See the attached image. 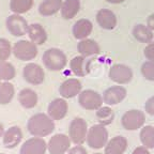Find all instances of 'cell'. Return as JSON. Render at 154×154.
<instances>
[{
    "instance_id": "obj_41",
    "label": "cell",
    "mask_w": 154,
    "mask_h": 154,
    "mask_svg": "<svg viewBox=\"0 0 154 154\" xmlns=\"http://www.w3.org/2000/svg\"><path fill=\"white\" fill-rule=\"evenodd\" d=\"M93 154H105V153H100V152H97V153H93Z\"/></svg>"
},
{
    "instance_id": "obj_35",
    "label": "cell",
    "mask_w": 154,
    "mask_h": 154,
    "mask_svg": "<svg viewBox=\"0 0 154 154\" xmlns=\"http://www.w3.org/2000/svg\"><path fill=\"white\" fill-rule=\"evenodd\" d=\"M144 110L148 115L154 116V95L147 100V102L144 104Z\"/></svg>"
},
{
    "instance_id": "obj_40",
    "label": "cell",
    "mask_w": 154,
    "mask_h": 154,
    "mask_svg": "<svg viewBox=\"0 0 154 154\" xmlns=\"http://www.w3.org/2000/svg\"><path fill=\"white\" fill-rule=\"evenodd\" d=\"M5 126H3L2 123H0V138H2L3 134H5Z\"/></svg>"
},
{
    "instance_id": "obj_9",
    "label": "cell",
    "mask_w": 154,
    "mask_h": 154,
    "mask_svg": "<svg viewBox=\"0 0 154 154\" xmlns=\"http://www.w3.org/2000/svg\"><path fill=\"white\" fill-rule=\"evenodd\" d=\"M23 77L29 85L38 86L45 80V72L40 64L31 62L23 67Z\"/></svg>"
},
{
    "instance_id": "obj_25",
    "label": "cell",
    "mask_w": 154,
    "mask_h": 154,
    "mask_svg": "<svg viewBox=\"0 0 154 154\" xmlns=\"http://www.w3.org/2000/svg\"><path fill=\"white\" fill-rule=\"evenodd\" d=\"M80 11V0H63L60 13L64 19L69 20L76 16Z\"/></svg>"
},
{
    "instance_id": "obj_26",
    "label": "cell",
    "mask_w": 154,
    "mask_h": 154,
    "mask_svg": "<svg viewBox=\"0 0 154 154\" xmlns=\"http://www.w3.org/2000/svg\"><path fill=\"white\" fill-rule=\"evenodd\" d=\"M132 34L135 40L140 43H151L153 40V31L146 25L138 24L134 26Z\"/></svg>"
},
{
    "instance_id": "obj_31",
    "label": "cell",
    "mask_w": 154,
    "mask_h": 154,
    "mask_svg": "<svg viewBox=\"0 0 154 154\" xmlns=\"http://www.w3.org/2000/svg\"><path fill=\"white\" fill-rule=\"evenodd\" d=\"M16 75L15 66L7 60L0 61V79L1 82H10Z\"/></svg>"
},
{
    "instance_id": "obj_10",
    "label": "cell",
    "mask_w": 154,
    "mask_h": 154,
    "mask_svg": "<svg viewBox=\"0 0 154 154\" xmlns=\"http://www.w3.org/2000/svg\"><path fill=\"white\" fill-rule=\"evenodd\" d=\"M70 137L63 133L55 134L47 142V151L51 154H66L71 148Z\"/></svg>"
},
{
    "instance_id": "obj_43",
    "label": "cell",
    "mask_w": 154,
    "mask_h": 154,
    "mask_svg": "<svg viewBox=\"0 0 154 154\" xmlns=\"http://www.w3.org/2000/svg\"><path fill=\"white\" fill-rule=\"evenodd\" d=\"M0 82H1V79H0Z\"/></svg>"
},
{
    "instance_id": "obj_5",
    "label": "cell",
    "mask_w": 154,
    "mask_h": 154,
    "mask_svg": "<svg viewBox=\"0 0 154 154\" xmlns=\"http://www.w3.org/2000/svg\"><path fill=\"white\" fill-rule=\"evenodd\" d=\"M88 124L86 120L82 118H74L69 126V137L71 141L77 146H82L86 142L87 135H88Z\"/></svg>"
},
{
    "instance_id": "obj_21",
    "label": "cell",
    "mask_w": 154,
    "mask_h": 154,
    "mask_svg": "<svg viewBox=\"0 0 154 154\" xmlns=\"http://www.w3.org/2000/svg\"><path fill=\"white\" fill-rule=\"evenodd\" d=\"M27 35L29 36V40L35 45H43L47 41V32L45 28L38 23L29 24Z\"/></svg>"
},
{
    "instance_id": "obj_34",
    "label": "cell",
    "mask_w": 154,
    "mask_h": 154,
    "mask_svg": "<svg viewBox=\"0 0 154 154\" xmlns=\"http://www.w3.org/2000/svg\"><path fill=\"white\" fill-rule=\"evenodd\" d=\"M143 55L149 61H154V42H151L146 46L143 51Z\"/></svg>"
},
{
    "instance_id": "obj_4",
    "label": "cell",
    "mask_w": 154,
    "mask_h": 154,
    "mask_svg": "<svg viewBox=\"0 0 154 154\" xmlns=\"http://www.w3.org/2000/svg\"><path fill=\"white\" fill-rule=\"evenodd\" d=\"M13 55L20 61L33 60L38 56V45L30 40H19L13 45Z\"/></svg>"
},
{
    "instance_id": "obj_13",
    "label": "cell",
    "mask_w": 154,
    "mask_h": 154,
    "mask_svg": "<svg viewBox=\"0 0 154 154\" xmlns=\"http://www.w3.org/2000/svg\"><path fill=\"white\" fill-rule=\"evenodd\" d=\"M24 137L22 128L18 125H13L8 130H5V134L2 136V144L5 149L12 150L15 149L17 146L20 144Z\"/></svg>"
},
{
    "instance_id": "obj_42",
    "label": "cell",
    "mask_w": 154,
    "mask_h": 154,
    "mask_svg": "<svg viewBox=\"0 0 154 154\" xmlns=\"http://www.w3.org/2000/svg\"><path fill=\"white\" fill-rule=\"evenodd\" d=\"M0 154H5V153H0Z\"/></svg>"
},
{
    "instance_id": "obj_7",
    "label": "cell",
    "mask_w": 154,
    "mask_h": 154,
    "mask_svg": "<svg viewBox=\"0 0 154 154\" xmlns=\"http://www.w3.org/2000/svg\"><path fill=\"white\" fill-rule=\"evenodd\" d=\"M146 122L144 112L138 109L128 110L121 118V124L126 131H137L141 128Z\"/></svg>"
},
{
    "instance_id": "obj_2",
    "label": "cell",
    "mask_w": 154,
    "mask_h": 154,
    "mask_svg": "<svg viewBox=\"0 0 154 154\" xmlns=\"http://www.w3.org/2000/svg\"><path fill=\"white\" fill-rule=\"evenodd\" d=\"M44 66L51 72L62 71L67 64V57L64 51L59 48H48L42 56Z\"/></svg>"
},
{
    "instance_id": "obj_32",
    "label": "cell",
    "mask_w": 154,
    "mask_h": 154,
    "mask_svg": "<svg viewBox=\"0 0 154 154\" xmlns=\"http://www.w3.org/2000/svg\"><path fill=\"white\" fill-rule=\"evenodd\" d=\"M13 46L11 45L9 40L5 38H0V61L8 60L13 54Z\"/></svg>"
},
{
    "instance_id": "obj_28",
    "label": "cell",
    "mask_w": 154,
    "mask_h": 154,
    "mask_svg": "<svg viewBox=\"0 0 154 154\" xmlns=\"http://www.w3.org/2000/svg\"><path fill=\"white\" fill-rule=\"evenodd\" d=\"M95 116L100 124L104 126L110 125L115 120V111L109 106H101L99 109H96Z\"/></svg>"
},
{
    "instance_id": "obj_33",
    "label": "cell",
    "mask_w": 154,
    "mask_h": 154,
    "mask_svg": "<svg viewBox=\"0 0 154 154\" xmlns=\"http://www.w3.org/2000/svg\"><path fill=\"white\" fill-rule=\"evenodd\" d=\"M142 76L149 82H154V61H146L141 65Z\"/></svg>"
},
{
    "instance_id": "obj_3",
    "label": "cell",
    "mask_w": 154,
    "mask_h": 154,
    "mask_svg": "<svg viewBox=\"0 0 154 154\" xmlns=\"http://www.w3.org/2000/svg\"><path fill=\"white\" fill-rule=\"evenodd\" d=\"M108 131L107 128L102 124H94L88 130V135H87V144L91 149L99 150L102 149L108 142Z\"/></svg>"
},
{
    "instance_id": "obj_36",
    "label": "cell",
    "mask_w": 154,
    "mask_h": 154,
    "mask_svg": "<svg viewBox=\"0 0 154 154\" xmlns=\"http://www.w3.org/2000/svg\"><path fill=\"white\" fill-rule=\"evenodd\" d=\"M66 154H88L86 148H84L82 146H77L75 144V147L70 148V150L66 152Z\"/></svg>"
},
{
    "instance_id": "obj_18",
    "label": "cell",
    "mask_w": 154,
    "mask_h": 154,
    "mask_svg": "<svg viewBox=\"0 0 154 154\" xmlns=\"http://www.w3.org/2000/svg\"><path fill=\"white\" fill-rule=\"evenodd\" d=\"M128 142L124 136H115L108 140L104 148L105 154H124L128 149Z\"/></svg>"
},
{
    "instance_id": "obj_16",
    "label": "cell",
    "mask_w": 154,
    "mask_h": 154,
    "mask_svg": "<svg viewBox=\"0 0 154 154\" xmlns=\"http://www.w3.org/2000/svg\"><path fill=\"white\" fill-rule=\"evenodd\" d=\"M126 94H128V91H126L124 87H122L121 85L113 86L104 91L103 101L108 106L118 105L119 103H121L126 97Z\"/></svg>"
},
{
    "instance_id": "obj_6",
    "label": "cell",
    "mask_w": 154,
    "mask_h": 154,
    "mask_svg": "<svg viewBox=\"0 0 154 154\" xmlns=\"http://www.w3.org/2000/svg\"><path fill=\"white\" fill-rule=\"evenodd\" d=\"M103 96L92 89L82 90L78 94V104L86 110H96L103 105Z\"/></svg>"
},
{
    "instance_id": "obj_30",
    "label": "cell",
    "mask_w": 154,
    "mask_h": 154,
    "mask_svg": "<svg viewBox=\"0 0 154 154\" xmlns=\"http://www.w3.org/2000/svg\"><path fill=\"white\" fill-rule=\"evenodd\" d=\"M139 138L143 147L147 149H154V126L152 125L142 126Z\"/></svg>"
},
{
    "instance_id": "obj_37",
    "label": "cell",
    "mask_w": 154,
    "mask_h": 154,
    "mask_svg": "<svg viewBox=\"0 0 154 154\" xmlns=\"http://www.w3.org/2000/svg\"><path fill=\"white\" fill-rule=\"evenodd\" d=\"M132 154H150V152H149V149H147L146 147L141 146V147L135 148Z\"/></svg>"
},
{
    "instance_id": "obj_14",
    "label": "cell",
    "mask_w": 154,
    "mask_h": 154,
    "mask_svg": "<svg viewBox=\"0 0 154 154\" xmlns=\"http://www.w3.org/2000/svg\"><path fill=\"white\" fill-rule=\"evenodd\" d=\"M69 110V105L63 97L55 99L48 104L47 115L53 119L54 121H60L64 118Z\"/></svg>"
},
{
    "instance_id": "obj_24",
    "label": "cell",
    "mask_w": 154,
    "mask_h": 154,
    "mask_svg": "<svg viewBox=\"0 0 154 154\" xmlns=\"http://www.w3.org/2000/svg\"><path fill=\"white\" fill-rule=\"evenodd\" d=\"M63 0H43L38 5V13L42 16H51L59 12L62 7Z\"/></svg>"
},
{
    "instance_id": "obj_39",
    "label": "cell",
    "mask_w": 154,
    "mask_h": 154,
    "mask_svg": "<svg viewBox=\"0 0 154 154\" xmlns=\"http://www.w3.org/2000/svg\"><path fill=\"white\" fill-rule=\"evenodd\" d=\"M106 1L111 5H119V3H123L125 0H106Z\"/></svg>"
},
{
    "instance_id": "obj_20",
    "label": "cell",
    "mask_w": 154,
    "mask_h": 154,
    "mask_svg": "<svg viewBox=\"0 0 154 154\" xmlns=\"http://www.w3.org/2000/svg\"><path fill=\"white\" fill-rule=\"evenodd\" d=\"M96 22L101 28L105 30H112L117 26V16L108 9H101L96 13Z\"/></svg>"
},
{
    "instance_id": "obj_1",
    "label": "cell",
    "mask_w": 154,
    "mask_h": 154,
    "mask_svg": "<svg viewBox=\"0 0 154 154\" xmlns=\"http://www.w3.org/2000/svg\"><path fill=\"white\" fill-rule=\"evenodd\" d=\"M55 121L47 113L38 112L31 116L27 122V130L33 137H46L55 131Z\"/></svg>"
},
{
    "instance_id": "obj_22",
    "label": "cell",
    "mask_w": 154,
    "mask_h": 154,
    "mask_svg": "<svg viewBox=\"0 0 154 154\" xmlns=\"http://www.w3.org/2000/svg\"><path fill=\"white\" fill-rule=\"evenodd\" d=\"M92 30H93V24L91 20L87 18L78 19L72 28V33L76 40H84L87 38L91 34Z\"/></svg>"
},
{
    "instance_id": "obj_38",
    "label": "cell",
    "mask_w": 154,
    "mask_h": 154,
    "mask_svg": "<svg viewBox=\"0 0 154 154\" xmlns=\"http://www.w3.org/2000/svg\"><path fill=\"white\" fill-rule=\"evenodd\" d=\"M147 26L151 29L152 31H154V13H152V14L149 15V17H148Z\"/></svg>"
},
{
    "instance_id": "obj_23",
    "label": "cell",
    "mask_w": 154,
    "mask_h": 154,
    "mask_svg": "<svg viewBox=\"0 0 154 154\" xmlns=\"http://www.w3.org/2000/svg\"><path fill=\"white\" fill-rule=\"evenodd\" d=\"M77 51H79V54L82 56L88 58V57H92V56L99 55L101 53V47L97 44V42L87 38L79 41V43L77 45Z\"/></svg>"
},
{
    "instance_id": "obj_19",
    "label": "cell",
    "mask_w": 154,
    "mask_h": 154,
    "mask_svg": "<svg viewBox=\"0 0 154 154\" xmlns=\"http://www.w3.org/2000/svg\"><path fill=\"white\" fill-rule=\"evenodd\" d=\"M18 103L20 104L23 108L25 109H32L38 105V93L31 88H24L18 92L17 95Z\"/></svg>"
},
{
    "instance_id": "obj_27",
    "label": "cell",
    "mask_w": 154,
    "mask_h": 154,
    "mask_svg": "<svg viewBox=\"0 0 154 154\" xmlns=\"http://www.w3.org/2000/svg\"><path fill=\"white\" fill-rule=\"evenodd\" d=\"M15 95L14 85L10 82H0V105H8L12 102Z\"/></svg>"
},
{
    "instance_id": "obj_15",
    "label": "cell",
    "mask_w": 154,
    "mask_h": 154,
    "mask_svg": "<svg viewBox=\"0 0 154 154\" xmlns=\"http://www.w3.org/2000/svg\"><path fill=\"white\" fill-rule=\"evenodd\" d=\"M82 91V85L77 78H69L59 87V94L63 99H73Z\"/></svg>"
},
{
    "instance_id": "obj_12",
    "label": "cell",
    "mask_w": 154,
    "mask_h": 154,
    "mask_svg": "<svg viewBox=\"0 0 154 154\" xmlns=\"http://www.w3.org/2000/svg\"><path fill=\"white\" fill-rule=\"evenodd\" d=\"M47 151V142L41 137H31L23 142L19 154H45Z\"/></svg>"
},
{
    "instance_id": "obj_11",
    "label": "cell",
    "mask_w": 154,
    "mask_h": 154,
    "mask_svg": "<svg viewBox=\"0 0 154 154\" xmlns=\"http://www.w3.org/2000/svg\"><path fill=\"white\" fill-rule=\"evenodd\" d=\"M108 77L110 80L118 85H126L132 82L133 79V71L130 66L125 64H113L110 67L108 73Z\"/></svg>"
},
{
    "instance_id": "obj_29",
    "label": "cell",
    "mask_w": 154,
    "mask_h": 154,
    "mask_svg": "<svg viewBox=\"0 0 154 154\" xmlns=\"http://www.w3.org/2000/svg\"><path fill=\"white\" fill-rule=\"evenodd\" d=\"M33 7V0H11L10 10L14 14L23 15L29 12Z\"/></svg>"
},
{
    "instance_id": "obj_8",
    "label": "cell",
    "mask_w": 154,
    "mask_h": 154,
    "mask_svg": "<svg viewBox=\"0 0 154 154\" xmlns=\"http://www.w3.org/2000/svg\"><path fill=\"white\" fill-rule=\"evenodd\" d=\"M29 24L26 18L19 14L9 15L5 19V28L13 36H23L27 34Z\"/></svg>"
},
{
    "instance_id": "obj_17",
    "label": "cell",
    "mask_w": 154,
    "mask_h": 154,
    "mask_svg": "<svg viewBox=\"0 0 154 154\" xmlns=\"http://www.w3.org/2000/svg\"><path fill=\"white\" fill-rule=\"evenodd\" d=\"M92 59H87L84 56H76L70 61V69L76 76L84 77L88 75L91 70Z\"/></svg>"
}]
</instances>
